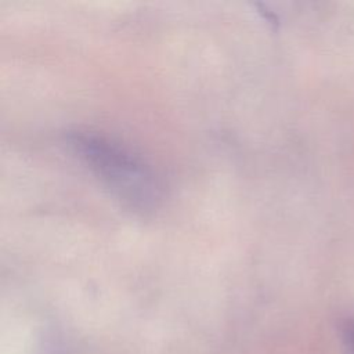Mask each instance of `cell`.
<instances>
[{
	"label": "cell",
	"instance_id": "cell-1",
	"mask_svg": "<svg viewBox=\"0 0 354 354\" xmlns=\"http://www.w3.org/2000/svg\"><path fill=\"white\" fill-rule=\"evenodd\" d=\"M76 144L88 163L95 167L111 185L118 189H124V195L129 194L133 199L142 201L148 198V191L151 189L148 177L129 155H124L101 140H93L90 137H79Z\"/></svg>",
	"mask_w": 354,
	"mask_h": 354
}]
</instances>
